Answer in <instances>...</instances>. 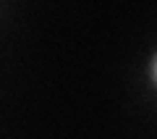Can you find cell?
I'll use <instances>...</instances> for the list:
<instances>
[]
</instances>
